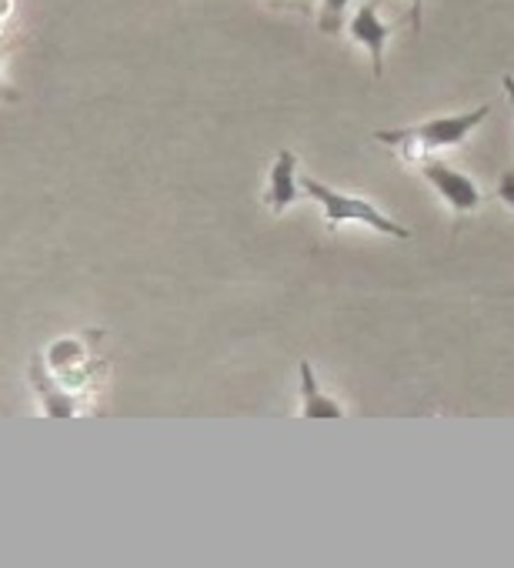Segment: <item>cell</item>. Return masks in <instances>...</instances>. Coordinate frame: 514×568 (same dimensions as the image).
Masks as SVG:
<instances>
[{"instance_id":"6da1fadb","label":"cell","mask_w":514,"mask_h":568,"mask_svg":"<svg viewBox=\"0 0 514 568\" xmlns=\"http://www.w3.org/2000/svg\"><path fill=\"white\" fill-rule=\"evenodd\" d=\"M301 194H308L311 201H318L321 211H325V217H328V224H335V227L338 224H364V227H371V231H378L384 237H398V241H408L411 237V231L404 224H398L394 217H388L368 197L338 191V187H331V184H325V181H318L311 174L301 178Z\"/></svg>"},{"instance_id":"7a4b0ae2","label":"cell","mask_w":514,"mask_h":568,"mask_svg":"<svg viewBox=\"0 0 514 568\" xmlns=\"http://www.w3.org/2000/svg\"><path fill=\"white\" fill-rule=\"evenodd\" d=\"M491 114L487 104L464 111V114H448V118H431L421 124H408V128H391V131H378L374 138L381 144H414V148H458L464 138H471V131Z\"/></svg>"},{"instance_id":"3957f363","label":"cell","mask_w":514,"mask_h":568,"mask_svg":"<svg viewBox=\"0 0 514 568\" xmlns=\"http://www.w3.org/2000/svg\"><path fill=\"white\" fill-rule=\"evenodd\" d=\"M418 171L448 201V207L454 214H467V211H474L481 204V191H477V184L464 171H458V168H451V164H444L438 158H421Z\"/></svg>"},{"instance_id":"277c9868","label":"cell","mask_w":514,"mask_h":568,"mask_svg":"<svg viewBox=\"0 0 514 568\" xmlns=\"http://www.w3.org/2000/svg\"><path fill=\"white\" fill-rule=\"evenodd\" d=\"M348 34H351V41H358L371 54L374 78H381V71H384V51H388V41H391V24L381 21L378 4H361L354 11V18L348 21Z\"/></svg>"},{"instance_id":"5b68a950","label":"cell","mask_w":514,"mask_h":568,"mask_svg":"<svg viewBox=\"0 0 514 568\" xmlns=\"http://www.w3.org/2000/svg\"><path fill=\"white\" fill-rule=\"evenodd\" d=\"M301 197V181H298V158L291 151H281L275 158V168L268 174V187H265V201L275 214H285V207H291Z\"/></svg>"},{"instance_id":"8992f818","label":"cell","mask_w":514,"mask_h":568,"mask_svg":"<svg viewBox=\"0 0 514 568\" xmlns=\"http://www.w3.org/2000/svg\"><path fill=\"white\" fill-rule=\"evenodd\" d=\"M301 392H305V415H341V408H338V402H331L328 395H321V388H318V378H315V372H311V365L308 362H301Z\"/></svg>"},{"instance_id":"52a82bcc","label":"cell","mask_w":514,"mask_h":568,"mask_svg":"<svg viewBox=\"0 0 514 568\" xmlns=\"http://www.w3.org/2000/svg\"><path fill=\"white\" fill-rule=\"evenodd\" d=\"M351 0H325L321 4V31H338L341 21H345V11H348Z\"/></svg>"},{"instance_id":"ba28073f","label":"cell","mask_w":514,"mask_h":568,"mask_svg":"<svg viewBox=\"0 0 514 568\" xmlns=\"http://www.w3.org/2000/svg\"><path fill=\"white\" fill-rule=\"evenodd\" d=\"M497 197L514 211V171H504L501 181H497Z\"/></svg>"},{"instance_id":"9c48e42d","label":"cell","mask_w":514,"mask_h":568,"mask_svg":"<svg viewBox=\"0 0 514 568\" xmlns=\"http://www.w3.org/2000/svg\"><path fill=\"white\" fill-rule=\"evenodd\" d=\"M414 4V11H411V21L418 24V31H421V8H424V0H411Z\"/></svg>"}]
</instances>
